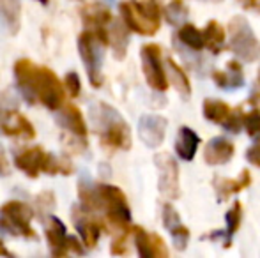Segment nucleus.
<instances>
[{"label":"nucleus","instance_id":"obj_13","mask_svg":"<svg viewBox=\"0 0 260 258\" xmlns=\"http://www.w3.org/2000/svg\"><path fill=\"white\" fill-rule=\"evenodd\" d=\"M57 122L66 131H69V133L75 134V136H78V138L87 136L85 119H83L82 110H80L76 104H73V103L62 104L60 112H58V115H57Z\"/></svg>","mask_w":260,"mask_h":258},{"label":"nucleus","instance_id":"obj_18","mask_svg":"<svg viewBox=\"0 0 260 258\" xmlns=\"http://www.w3.org/2000/svg\"><path fill=\"white\" fill-rule=\"evenodd\" d=\"M83 18V23L92 30H100V28H106V25L112 23V13L106 6L101 4H89L80 11Z\"/></svg>","mask_w":260,"mask_h":258},{"label":"nucleus","instance_id":"obj_32","mask_svg":"<svg viewBox=\"0 0 260 258\" xmlns=\"http://www.w3.org/2000/svg\"><path fill=\"white\" fill-rule=\"evenodd\" d=\"M163 223L165 227L168 228V230H175V228L181 227V219H179V214L177 210L174 209V207L170 205V203H167V205L163 207Z\"/></svg>","mask_w":260,"mask_h":258},{"label":"nucleus","instance_id":"obj_41","mask_svg":"<svg viewBox=\"0 0 260 258\" xmlns=\"http://www.w3.org/2000/svg\"><path fill=\"white\" fill-rule=\"evenodd\" d=\"M39 2H41V4H48V0H39Z\"/></svg>","mask_w":260,"mask_h":258},{"label":"nucleus","instance_id":"obj_12","mask_svg":"<svg viewBox=\"0 0 260 258\" xmlns=\"http://www.w3.org/2000/svg\"><path fill=\"white\" fill-rule=\"evenodd\" d=\"M165 131H167V121L159 115H144L138 122L140 140L151 149L159 147L163 143Z\"/></svg>","mask_w":260,"mask_h":258},{"label":"nucleus","instance_id":"obj_11","mask_svg":"<svg viewBox=\"0 0 260 258\" xmlns=\"http://www.w3.org/2000/svg\"><path fill=\"white\" fill-rule=\"evenodd\" d=\"M156 165L159 168V191L168 198L179 196V168L177 163L168 154L156 156Z\"/></svg>","mask_w":260,"mask_h":258},{"label":"nucleus","instance_id":"obj_34","mask_svg":"<svg viewBox=\"0 0 260 258\" xmlns=\"http://www.w3.org/2000/svg\"><path fill=\"white\" fill-rule=\"evenodd\" d=\"M241 122H244V117L241 115L239 108H237V110L230 112L229 119L225 121V128L230 129V131H234V133H237V131H239V128H241Z\"/></svg>","mask_w":260,"mask_h":258},{"label":"nucleus","instance_id":"obj_37","mask_svg":"<svg viewBox=\"0 0 260 258\" xmlns=\"http://www.w3.org/2000/svg\"><path fill=\"white\" fill-rule=\"evenodd\" d=\"M246 159L255 166H260V143L253 145L250 151L246 152Z\"/></svg>","mask_w":260,"mask_h":258},{"label":"nucleus","instance_id":"obj_4","mask_svg":"<svg viewBox=\"0 0 260 258\" xmlns=\"http://www.w3.org/2000/svg\"><path fill=\"white\" fill-rule=\"evenodd\" d=\"M14 165L18 170L25 173L30 179L39 177V173H48V175H69L73 172V165L64 159L55 158L53 154L46 152L41 147H30L18 152L14 156Z\"/></svg>","mask_w":260,"mask_h":258},{"label":"nucleus","instance_id":"obj_35","mask_svg":"<svg viewBox=\"0 0 260 258\" xmlns=\"http://www.w3.org/2000/svg\"><path fill=\"white\" fill-rule=\"evenodd\" d=\"M152 235V251H154V256H159V258H165L168 256V249L165 246L163 239L156 234H151Z\"/></svg>","mask_w":260,"mask_h":258},{"label":"nucleus","instance_id":"obj_9","mask_svg":"<svg viewBox=\"0 0 260 258\" xmlns=\"http://www.w3.org/2000/svg\"><path fill=\"white\" fill-rule=\"evenodd\" d=\"M142 69L147 83L154 90L165 92L168 89L167 72L161 64V48L157 45H144L142 46Z\"/></svg>","mask_w":260,"mask_h":258},{"label":"nucleus","instance_id":"obj_17","mask_svg":"<svg viewBox=\"0 0 260 258\" xmlns=\"http://www.w3.org/2000/svg\"><path fill=\"white\" fill-rule=\"evenodd\" d=\"M73 221L75 227L78 230V234L82 235V241L85 242L87 248H94L100 241L101 235V225L96 223L94 219H90L85 214H78V210H73Z\"/></svg>","mask_w":260,"mask_h":258},{"label":"nucleus","instance_id":"obj_39","mask_svg":"<svg viewBox=\"0 0 260 258\" xmlns=\"http://www.w3.org/2000/svg\"><path fill=\"white\" fill-rule=\"evenodd\" d=\"M243 6H246V7H258V0H243Z\"/></svg>","mask_w":260,"mask_h":258},{"label":"nucleus","instance_id":"obj_31","mask_svg":"<svg viewBox=\"0 0 260 258\" xmlns=\"http://www.w3.org/2000/svg\"><path fill=\"white\" fill-rule=\"evenodd\" d=\"M244 128H246L250 136H258L260 134V112L251 110L250 114L244 115Z\"/></svg>","mask_w":260,"mask_h":258},{"label":"nucleus","instance_id":"obj_26","mask_svg":"<svg viewBox=\"0 0 260 258\" xmlns=\"http://www.w3.org/2000/svg\"><path fill=\"white\" fill-rule=\"evenodd\" d=\"M167 64H168V67H170L172 82H174V85L177 87V90L182 94V96H188V94H189V80H188V76L184 75V71H182V69L179 67V65L175 64L172 59H168Z\"/></svg>","mask_w":260,"mask_h":258},{"label":"nucleus","instance_id":"obj_10","mask_svg":"<svg viewBox=\"0 0 260 258\" xmlns=\"http://www.w3.org/2000/svg\"><path fill=\"white\" fill-rule=\"evenodd\" d=\"M0 131L7 136H20L23 140L36 138V129L25 115L16 110V103L0 104Z\"/></svg>","mask_w":260,"mask_h":258},{"label":"nucleus","instance_id":"obj_7","mask_svg":"<svg viewBox=\"0 0 260 258\" xmlns=\"http://www.w3.org/2000/svg\"><path fill=\"white\" fill-rule=\"evenodd\" d=\"M96 191L100 209L106 212L110 223L120 230H127V225L131 221V210L127 205L126 195L117 186H110V184H100L96 186Z\"/></svg>","mask_w":260,"mask_h":258},{"label":"nucleus","instance_id":"obj_8","mask_svg":"<svg viewBox=\"0 0 260 258\" xmlns=\"http://www.w3.org/2000/svg\"><path fill=\"white\" fill-rule=\"evenodd\" d=\"M230 48L241 59L253 62L260 53V45L246 20L236 16L230 23Z\"/></svg>","mask_w":260,"mask_h":258},{"label":"nucleus","instance_id":"obj_25","mask_svg":"<svg viewBox=\"0 0 260 258\" xmlns=\"http://www.w3.org/2000/svg\"><path fill=\"white\" fill-rule=\"evenodd\" d=\"M135 244H137L138 255L144 258H154L152 251V235L147 234L144 228H135Z\"/></svg>","mask_w":260,"mask_h":258},{"label":"nucleus","instance_id":"obj_15","mask_svg":"<svg viewBox=\"0 0 260 258\" xmlns=\"http://www.w3.org/2000/svg\"><path fill=\"white\" fill-rule=\"evenodd\" d=\"M234 156V143L226 138H212L204 149V159L209 165H225Z\"/></svg>","mask_w":260,"mask_h":258},{"label":"nucleus","instance_id":"obj_16","mask_svg":"<svg viewBox=\"0 0 260 258\" xmlns=\"http://www.w3.org/2000/svg\"><path fill=\"white\" fill-rule=\"evenodd\" d=\"M0 27L9 34H18L21 27V4L20 0H0Z\"/></svg>","mask_w":260,"mask_h":258},{"label":"nucleus","instance_id":"obj_23","mask_svg":"<svg viewBox=\"0 0 260 258\" xmlns=\"http://www.w3.org/2000/svg\"><path fill=\"white\" fill-rule=\"evenodd\" d=\"M110 45L113 46V53H115L117 59H122L126 55V46H127V32L122 27V23H113V28L108 32Z\"/></svg>","mask_w":260,"mask_h":258},{"label":"nucleus","instance_id":"obj_3","mask_svg":"<svg viewBox=\"0 0 260 258\" xmlns=\"http://www.w3.org/2000/svg\"><path fill=\"white\" fill-rule=\"evenodd\" d=\"M92 121L101 136V141L106 147L124 149V151L131 147L129 126L124 122L119 112L113 110L112 106L105 103H98L96 108H92Z\"/></svg>","mask_w":260,"mask_h":258},{"label":"nucleus","instance_id":"obj_20","mask_svg":"<svg viewBox=\"0 0 260 258\" xmlns=\"http://www.w3.org/2000/svg\"><path fill=\"white\" fill-rule=\"evenodd\" d=\"M251 182V175L248 170H244V172H241V175L237 177V179H218L216 180V191H218L219 195V200H225L226 196L234 195V193H239L241 190H244V188H248Z\"/></svg>","mask_w":260,"mask_h":258},{"label":"nucleus","instance_id":"obj_2","mask_svg":"<svg viewBox=\"0 0 260 258\" xmlns=\"http://www.w3.org/2000/svg\"><path fill=\"white\" fill-rule=\"evenodd\" d=\"M110 45L108 30L100 28V30H89L82 32L78 35V53L85 65L87 76L92 87L103 85V75H101V67H103L105 59V48Z\"/></svg>","mask_w":260,"mask_h":258},{"label":"nucleus","instance_id":"obj_19","mask_svg":"<svg viewBox=\"0 0 260 258\" xmlns=\"http://www.w3.org/2000/svg\"><path fill=\"white\" fill-rule=\"evenodd\" d=\"M200 138L199 134L189 128H181L177 134V140H175V152L179 154L181 159L186 161H191L195 158L197 151H199Z\"/></svg>","mask_w":260,"mask_h":258},{"label":"nucleus","instance_id":"obj_30","mask_svg":"<svg viewBox=\"0 0 260 258\" xmlns=\"http://www.w3.org/2000/svg\"><path fill=\"white\" fill-rule=\"evenodd\" d=\"M167 14H168V18H170L172 23H179L181 20H184V16L188 14V9L184 7L182 0H172L170 6H168V9H167Z\"/></svg>","mask_w":260,"mask_h":258},{"label":"nucleus","instance_id":"obj_28","mask_svg":"<svg viewBox=\"0 0 260 258\" xmlns=\"http://www.w3.org/2000/svg\"><path fill=\"white\" fill-rule=\"evenodd\" d=\"M241 219H243V207H241L239 202H236L232 205V209L226 212V234H236L237 228L241 227Z\"/></svg>","mask_w":260,"mask_h":258},{"label":"nucleus","instance_id":"obj_14","mask_svg":"<svg viewBox=\"0 0 260 258\" xmlns=\"http://www.w3.org/2000/svg\"><path fill=\"white\" fill-rule=\"evenodd\" d=\"M46 239L55 256H64L69 253V235L66 232V225L57 216H50L48 225H46Z\"/></svg>","mask_w":260,"mask_h":258},{"label":"nucleus","instance_id":"obj_5","mask_svg":"<svg viewBox=\"0 0 260 258\" xmlns=\"http://www.w3.org/2000/svg\"><path fill=\"white\" fill-rule=\"evenodd\" d=\"M120 16L129 30L142 35H154L159 28L161 16L159 7L152 0L142 2H122L120 4Z\"/></svg>","mask_w":260,"mask_h":258},{"label":"nucleus","instance_id":"obj_40","mask_svg":"<svg viewBox=\"0 0 260 258\" xmlns=\"http://www.w3.org/2000/svg\"><path fill=\"white\" fill-rule=\"evenodd\" d=\"M0 256H11V253L6 249V246L2 244V241H0Z\"/></svg>","mask_w":260,"mask_h":258},{"label":"nucleus","instance_id":"obj_36","mask_svg":"<svg viewBox=\"0 0 260 258\" xmlns=\"http://www.w3.org/2000/svg\"><path fill=\"white\" fill-rule=\"evenodd\" d=\"M11 173V166H9V159L6 156V151L0 145V177H7Z\"/></svg>","mask_w":260,"mask_h":258},{"label":"nucleus","instance_id":"obj_1","mask_svg":"<svg viewBox=\"0 0 260 258\" xmlns=\"http://www.w3.org/2000/svg\"><path fill=\"white\" fill-rule=\"evenodd\" d=\"M14 78L23 97L30 104L41 103L48 110H60L66 101V87L50 67L20 59L14 64Z\"/></svg>","mask_w":260,"mask_h":258},{"label":"nucleus","instance_id":"obj_38","mask_svg":"<svg viewBox=\"0 0 260 258\" xmlns=\"http://www.w3.org/2000/svg\"><path fill=\"white\" fill-rule=\"evenodd\" d=\"M126 235L127 234H124L122 237H119L115 242H113V246H112L113 255H122V253H126Z\"/></svg>","mask_w":260,"mask_h":258},{"label":"nucleus","instance_id":"obj_22","mask_svg":"<svg viewBox=\"0 0 260 258\" xmlns=\"http://www.w3.org/2000/svg\"><path fill=\"white\" fill-rule=\"evenodd\" d=\"M230 72H221V71H216L212 75L214 82L218 83L219 87L226 89V87H241L244 83L243 76H241V65L237 62H230L229 64Z\"/></svg>","mask_w":260,"mask_h":258},{"label":"nucleus","instance_id":"obj_21","mask_svg":"<svg viewBox=\"0 0 260 258\" xmlns=\"http://www.w3.org/2000/svg\"><path fill=\"white\" fill-rule=\"evenodd\" d=\"M204 115L207 121L216 122V124H225V121L230 115V108L226 103L219 99H206L204 103Z\"/></svg>","mask_w":260,"mask_h":258},{"label":"nucleus","instance_id":"obj_27","mask_svg":"<svg viewBox=\"0 0 260 258\" xmlns=\"http://www.w3.org/2000/svg\"><path fill=\"white\" fill-rule=\"evenodd\" d=\"M204 38H206L207 45L211 46L212 50H216V46H219L225 41V30H223V27L218 21H209L206 32H204Z\"/></svg>","mask_w":260,"mask_h":258},{"label":"nucleus","instance_id":"obj_24","mask_svg":"<svg viewBox=\"0 0 260 258\" xmlns=\"http://www.w3.org/2000/svg\"><path fill=\"white\" fill-rule=\"evenodd\" d=\"M179 39L191 50H202L206 46V38L195 25H182L179 30Z\"/></svg>","mask_w":260,"mask_h":258},{"label":"nucleus","instance_id":"obj_42","mask_svg":"<svg viewBox=\"0 0 260 258\" xmlns=\"http://www.w3.org/2000/svg\"><path fill=\"white\" fill-rule=\"evenodd\" d=\"M258 82H260V76H258Z\"/></svg>","mask_w":260,"mask_h":258},{"label":"nucleus","instance_id":"obj_29","mask_svg":"<svg viewBox=\"0 0 260 258\" xmlns=\"http://www.w3.org/2000/svg\"><path fill=\"white\" fill-rule=\"evenodd\" d=\"M64 87H66V92H68L71 97H78L80 94H82V82H80V76L76 75L75 71L66 75Z\"/></svg>","mask_w":260,"mask_h":258},{"label":"nucleus","instance_id":"obj_33","mask_svg":"<svg viewBox=\"0 0 260 258\" xmlns=\"http://www.w3.org/2000/svg\"><path fill=\"white\" fill-rule=\"evenodd\" d=\"M172 234V239H174V242H175V248L177 249H184L186 248V244H188V239H189V230L184 227V225H181L179 228H175V230H172L170 232Z\"/></svg>","mask_w":260,"mask_h":258},{"label":"nucleus","instance_id":"obj_6","mask_svg":"<svg viewBox=\"0 0 260 258\" xmlns=\"http://www.w3.org/2000/svg\"><path fill=\"white\" fill-rule=\"evenodd\" d=\"M32 209L20 200H11L0 207V232L13 237L36 239L32 230Z\"/></svg>","mask_w":260,"mask_h":258}]
</instances>
